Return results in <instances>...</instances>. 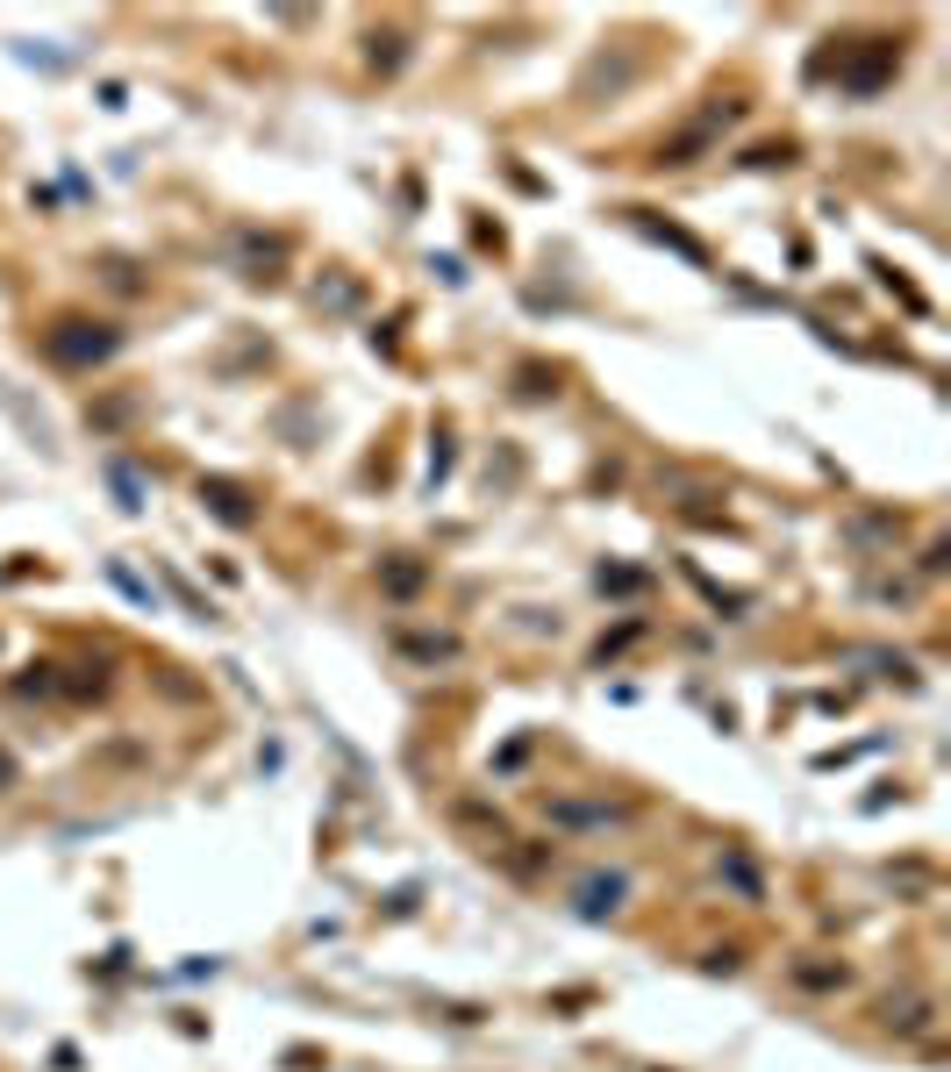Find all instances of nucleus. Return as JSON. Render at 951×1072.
Returning a JSON list of instances; mask_svg holds the SVG:
<instances>
[{
	"instance_id": "f257e3e1",
	"label": "nucleus",
	"mask_w": 951,
	"mask_h": 1072,
	"mask_svg": "<svg viewBox=\"0 0 951 1072\" xmlns=\"http://www.w3.org/2000/svg\"><path fill=\"white\" fill-rule=\"evenodd\" d=\"M51 351H58V357H72V365H87V357H107V351H115V337H65V329H58Z\"/></svg>"
},
{
	"instance_id": "39448f33",
	"label": "nucleus",
	"mask_w": 951,
	"mask_h": 1072,
	"mask_svg": "<svg viewBox=\"0 0 951 1072\" xmlns=\"http://www.w3.org/2000/svg\"><path fill=\"white\" fill-rule=\"evenodd\" d=\"M8 786H15V758H8V751H0V794H8Z\"/></svg>"
},
{
	"instance_id": "7ed1b4c3",
	"label": "nucleus",
	"mask_w": 951,
	"mask_h": 1072,
	"mask_svg": "<svg viewBox=\"0 0 951 1072\" xmlns=\"http://www.w3.org/2000/svg\"><path fill=\"white\" fill-rule=\"evenodd\" d=\"M616 894H623V880H587V886H580V908L601 916V908H616Z\"/></svg>"
},
{
	"instance_id": "f03ea898",
	"label": "nucleus",
	"mask_w": 951,
	"mask_h": 1072,
	"mask_svg": "<svg viewBox=\"0 0 951 1072\" xmlns=\"http://www.w3.org/2000/svg\"><path fill=\"white\" fill-rule=\"evenodd\" d=\"M880 1022H887V1030H901V1037H916V1030H923V1022H930V1008H923V1001H887L880 1008Z\"/></svg>"
},
{
	"instance_id": "20e7f679",
	"label": "nucleus",
	"mask_w": 951,
	"mask_h": 1072,
	"mask_svg": "<svg viewBox=\"0 0 951 1072\" xmlns=\"http://www.w3.org/2000/svg\"><path fill=\"white\" fill-rule=\"evenodd\" d=\"M201 501H215V508H223L229 522H251V508H243V494H237V487H201Z\"/></svg>"
}]
</instances>
